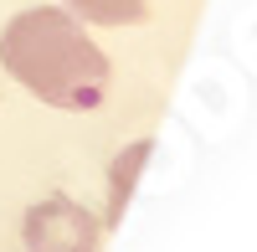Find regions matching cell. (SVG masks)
<instances>
[{
	"instance_id": "1",
	"label": "cell",
	"mask_w": 257,
	"mask_h": 252,
	"mask_svg": "<svg viewBox=\"0 0 257 252\" xmlns=\"http://www.w3.org/2000/svg\"><path fill=\"white\" fill-rule=\"evenodd\" d=\"M0 62L31 98L67 113H88L108 93V57L62 6H31L6 21Z\"/></svg>"
},
{
	"instance_id": "2",
	"label": "cell",
	"mask_w": 257,
	"mask_h": 252,
	"mask_svg": "<svg viewBox=\"0 0 257 252\" xmlns=\"http://www.w3.org/2000/svg\"><path fill=\"white\" fill-rule=\"evenodd\" d=\"M21 237H26L31 252H98L103 226H98V216L88 206H77L67 196H47L26 211Z\"/></svg>"
},
{
	"instance_id": "3",
	"label": "cell",
	"mask_w": 257,
	"mask_h": 252,
	"mask_svg": "<svg viewBox=\"0 0 257 252\" xmlns=\"http://www.w3.org/2000/svg\"><path fill=\"white\" fill-rule=\"evenodd\" d=\"M62 11L93 26H139L149 16V0H62Z\"/></svg>"
},
{
	"instance_id": "4",
	"label": "cell",
	"mask_w": 257,
	"mask_h": 252,
	"mask_svg": "<svg viewBox=\"0 0 257 252\" xmlns=\"http://www.w3.org/2000/svg\"><path fill=\"white\" fill-rule=\"evenodd\" d=\"M149 150H155V144H149V139H139V144H128V150L113 160V180H108V221H123V206H128V185H134L139 165L149 160Z\"/></svg>"
}]
</instances>
